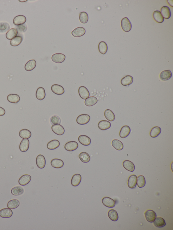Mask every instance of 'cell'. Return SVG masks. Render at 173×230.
<instances>
[{
  "label": "cell",
  "mask_w": 173,
  "mask_h": 230,
  "mask_svg": "<svg viewBox=\"0 0 173 230\" xmlns=\"http://www.w3.org/2000/svg\"><path fill=\"white\" fill-rule=\"evenodd\" d=\"M26 18L24 15H20L15 17L14 19L13 23L16 26L24 24L26 21Z\"/></svg>",
  "instance_id": "ac0fdd59"
},
{
  "label": "cell",
  "mask_w": 173,
  "mask_h": 230,
  "mask_svg": "<svg viewBox=\"0 0 173 230\" xmlns=\"http://www.w3.org/2000/svg\"><path fill=\"white\" fill-rule=\"evenodd\" d=\"M24 189L21 186H17L13 188L11 190L12 195L14 196H19L24 193Z\"/></svg>",
  "instance_id": "83f0119b"
},
{
  "label": "cell",
  "mask_w": 173,
  "mask_h": 230,
  "mask_svg": "<svg viewBox=\"0 0 173 230\" xmlns=\"http://www.w3.org/2000/svg\"><path fill=\"white\" fill-rule=\"evenodd\" d=\"M98 126L100 130H106L109 129L111 127V124L109 121L103 120L99 122Z\"/></svg>",
  "instance_id": "d4e9b609"
},
{
  "label": "cell",
  "mask_w": 173,
  "mask_h": 230,
  "mask_svg": "<svg viewBox=\"0 0 173 230\" xmlns=\"http://www.w3.org/2000/svg\"><path fill=\"white\" fill-rule=\"evenodd\" d=\"M90 117L87 114H82L78 116L77 118V123L80 125H84L88 123L90 121Z\"/></svg>",
  "instance_id": "7a4b0ae2"
},
{
  "label": "cell",
  "mask_w": 173,
  "mask_h": 230,
  "mask_svg": "<svg viewBox=\"0 0 173 230\" xmlns=\"http://www.w3.org/2000/svg\"><path fill=\"white\" fill-rule=\"evenodd\" d=\"M145 214L146 219L150 223H153L157 217V215L155 212L151 210L146 211Z\"/></svg>",
  "instance_id": "277c9868"
},
{
  "label": "cell",
  "mask_w": 173,
  "mask_h": 230,
  "mask_svg": "<svg viewBox=\"0 0 173 230\" xmlns=\"http://www.w3.org/2000/svg\"><path fill=\"white\" fill-rule=\"evenodd\" d=\"M65 58V56L63 54L57 53L52 55L51 59L55 63L60 64L63 63Z\"/></svg>",
  "instance_id": "3957f363"
},
{
  "label": "cell",
  "mask_w": 173,
  "mask_h": 230,
  "mask_svg": "<svg viewBox=\"0 0 173 230\" xmlns=\"http://www.w3.org/2000/svg\"><path fill=\"white\" fill-rule=\"evenodd\" d=\"M123 166L125 169L129 171L133 172L135 170V166L134 163L130 161L126 160L124 161Z\"/></svg>",
  "instance_id": "d6986e66"
},
{
  "label": "cell",
  "mask_w": 173,
  "mask_h": 230,
  "mask_svg": "<svg viewBox=\"0 0 173 230\" xmlns=\"http://www.w3.org/2000/svg\"><path fill=\"white\" fill-rule=\"evenodd\" d=\"M36 163L37 166L40 169H43L46 165V160L44 156L42 155H39L37 157Z\"/></svg>",
  "instance_id": "30bf717a"
},
{
  "label": "cell",
  "mask_w": 173,
  "mask_h": 230,
  "mask_svg": "<svg viewBox=\"0 0 173 230\" xmlns=\"http://www.w3.org/2000/svg\"><path fill=\"white\" fill-rule=\"evenodd\" d=\"M112 144L113 147L118 151H121L124 148V145L122 143L118 140H113Z\"/></svg>",
  "instance_id": "e575fe53"
},
{
  "label": "cell",
  "mask_w": 173,
  "mask_h": 230,
  "mask_svg": "<svg viewBox=\"0 0 173 230\" xmlns=\"http://www.w3.org/2000/svg\"><path fill=\"white\" fill-rule=\"evenodd\" d=\"M18 32L17 29L12 28L8 31L6 34V37L8 40H12L18 34Z\"/></svg>",
  "instance_id": "4dcf8cb0"
},
{
  "label": "cell",
  "mask_w": 173,
  "mask_h": 230,
  "mask_svg": "<svg viewBox=\"0 0 173 230\" xmlns=\"http://www.w3.org/2000/svg\"><path fill=\"white\" fill-rule=\"evenodd\" d=\"M78 146V144L76 142L70 141L66 144L65 145L64 148L66 151L71 152L76 150Z\"/></svg>",
  "instance_id": "52a82bcc"
},
{
  "label": "cell",
  "mask_w": 173,
  "mask_h": 230,
  "mask_svg": "<svg viewBox=\"0 0 173 230\" xmlns=\"http://www.w3.org/2000/svg\"><path fill=\"white\" fill-rule=\"evenodd\" d=\"M137 177L134 175H131L129 178L128 185L129 188L134 189L136 187L137 185Z\"/></svg>",
  "instance_id": "ffe728a7"
},
{
  "label": "cell",
  "mask_w": 173,
  "mask_h": 230,
  "mask_svg": "<svg viewBox=\"0 0 173 230\" xmlns=\"http://www.w3.org/2000/svg\"><path fill=\"white\" fill-rule=\"evenodd\" d=\"M60 145V142L57 140H53L47 144V147L50 150H54L59 147Z\"/></svg>",
  "instance_id": "f546056e"
},
{
  "label": "cell",
  "mask_w": 173,
  "mask_h": 230,
  "mask_svg": "<svg viewBox=\"0 0 173 230\" xmlns=\"http://www.w3.org/2000/svg\"><path fill=\"white\" fill-rule=\"evenodd\" d=\"M81 180L82 177L80 174H76L73 176L71 183L72 186L76 187L80 184Z\"/></svg>",
  "instance_id": "44dd1931"
},
{
  "label": "cell",
  "mask_w": 173,
  "mask_h": 230,
  "mask_svg": "<svg viewBox=\"0 0 173 230\" xmlns=\"http://www.w3.org/2000/svg\"><path fill=\"white\" fill-rule=\"evenodd\" d=\"M13 214V211L9 208H4L0 211V217L3 218H9L12 217Z\"/></svg>",
  "instance_id": "9a60e30c"
},
{
  "label": "cell",
  "mask_w": 173,
  "mask_h": 230,
  "mask_svg": "<svg viewBox=\"0 0 173 230\" xmlns=\"http://www.w3.org/2000/svg\"><path fill=\"white\" fill-rule=\"evenodd\" d=\"M19 205V201L17 200L14 199L10 200L8 202L7 207L8 208L14 209L18 208Z\"/></svg>",
  "instance_id": "b9f144b4"
},
{
  "label": "cell",
  "mask_w": 173,
  "mask_h": 230,
  "mask_svg": "<svg viewBox=\"0 0 173 230\" xmlns=\"http://www.w3.org/2000/svg\"><path fill=\"white\" fill-rule=\"evenodd\" d=\"M22 41L23 38L22 36H16L10 41V44L13 46H17L22 43Z\"/></svg>",
  "instance_id": "7bdbcfd3"
},
{
  "label": "cell",
  "mask_w": 173,
  "mask_h": 230,
  "mask_svg": "<svg viewBox=\"0 0 173 230\" xmlns=\"http://www.w3.org/2000/svg\"><path fill=\"white\" fill-rule=\"evenodd\" d=\"M104 115L108 121L113 122L115 119V115L111 110L107 109L104 112Z\"/></svg>",
  "instance_id": "8d00e7d4"
},
{
  "label": "cell",
  "mask_w": 173,
  "mask_h": 230,
  "mask_svg": "<svg viewBox=\"0 0 173 230\" xmlns=\"http://www.w3.org/2000/svg\"><path fill=\"white\" fill-rule=\"evenodd\" d=\"M6 113V111L3 108L0 107V116H3L5 115Z\"/></svg>",
  "instance_id": "681fc988"
},
{
  "label": "cell",
  "mask_w": 173,
  "mask_h": 230,
  "mask_svg": "<svg viewBox=\"0 0 173 230\" xmlns=\"http://www.w3.org/2000/svg\"><path fill=\"white\" fill-rule=\"evenodd\" d=\"M20 137L22 139L30 138L32 133L30 130L26 129H24L21 130L19 133Z\"/></svg>",
  "instance_id": "d590c367"
},
{
  "label": "cell",
  "mask_w": 173,
  "mask_h": 230,
  "mask_svg": "<svg viewBox=\"0 0 173 230\" xmlns=\"http://www.w3.org/2000/svg\"><path fill=\"white\" fill-rule=\"evenodd\" d=\"M86 33L85 29L83 27H78L75 28L72 32L73 36L75 37H82Z\"/></svg>",
  "instance_id": "7c38bea8"
},
{
  "label": "cell",
  "mask_w": 173,
  "mask_h": 230,
  "mask_svg": "<svg viewBox=\"0 0 173 230\" xmlns=\"http://www.w3.org/2000/svg\"><path fill=\"white\" fill-rule=\"evenodd\" d=\"M102 202L104 206L108 208H113L115 206V201L108 197H106L103 198Z\"/></svg>",
  "instance_id": "5b68a950"
},
{
  "label": "cell",
  "mask_w": 173,
  "mask_h": 230,
  "mask_svg": "<svg viewBox=\"0 0 173 230\" xmlns=\"http://www.w3.org/2000/svg\"><path fill=\"white\" fill-rule=\"evenodd\" d=\"M122 28L124 32H128L131 30L132 28L130 20L127 17H124L121 21Z\"/></svg>",
  "instance_id": "6da1fadb"
},
{
  "label": "cell",
  "mask_w": 173,
  "mask_h": 230,
  "mask_svg": "<svg viewBox=\"0 0 173 230\" xmlns=\"http://www.w3.org/2000/svg\"><path fill=\"white\" fill-rule=\"evenodd\" d=\"M78 140L81 144L84 146H88L91 143V140L90 138L85 135H81L79 136Z\"/></svg>",
  "instance_id": "4fadbf2b"
},
{
  "label": "cell",
  "mask_w": 173,
  "mask_h": 230,
  "mask_svg": "<svg viewBox=\"0 0 173 230\" xmlns=\"http://www.w3.org/2000/svg\"><path fill=\"white\" fill-rule=\"evenodd\" d=\"M17 28L18 30H19L20 32H26L27 30V27L26 25L24 24L18 26Z\"/></svg>",
  "instance_id": "c3c4849f"
},
{
  "label": "cell",
  "mask_w": 173,
  "mask_h": 230,
  "mask_svg": "<svg viewBox=\"0 0 173 230\" xmlns=\"http://www.w3.org/2000/svg\"><path fill=\"white\" fill-rule=\"evenodd\" d=\"M153 222L155 226L158 228L163 227L166 225L165 220L161 217H156Z\"/></svg>",
  "instance_id": "f1b7e54d"
},
{
  "label": "cell",
  "mask_w": 173,
  "mask_h": 230,
  "mask_svg": "<svg viewBox=\"0 0 173 230\" xmlns=\"http://www.w3.org/2000/svg\"><path fill=\"white\" fill-rule=\"evenodd\" d=\"M98 102L97 98L95 97H89L85 100V104L86 106L90 107L96 104Z\"/></svg>",
  "instance_id": "1f68e13d"
},
{
  "label": "cell",
  "mask_w": 173,
  "mask_h": 230,
  "mask_svg": "<svg viewBox=\"0 0 173 230\" xmlns=\"http://www.w3.org/2000/svg\"><path fill=\"white\" fill-rule=\"evenodd\" d=\"M161 132V129L159 127H154L151 131L150 132V136L152 138L157 137Z\"/></svg>",
  "instance_id": "74e56055"
},
{
  "label": "cell",
  "mask_w": 173,
  "mask_h": 230,
  "mask_svg": "<svg viewBox=\"0 0 173 230\" xmlns=\"http://www.w3.org/2000/svg\"><path fill=\"white\" fill-rule=\"evenodd\" d=\"M7 99L9 102L14 104L18 103L20 100L19 96L16 94L9 95L7 96Z\"/></svg>",
  "instance_id": "d6a6232c"
},
{
  "label": "cell",
  "mask_w": 173,
  "mask_h": 230,
  "mask_svg": "<svg viewBox=\"0 0 173 230\" xmlns=\"http://www.w3.org/2000/svg\"><path fill=\"white\" fill-rule=\"evenodd\" d=\"M51 165L52 167L56 169H60L63 167L64 162L61 159H54L51 161Z\"/></svg>",
  "instance_id": "cb8c5ba5"
},
{
  "label": "cell",
  "mask_w": 173,
  "mask_h": 230,
  "mask_svg": "<svg viewBox=\"0 0 173 230\" xmlns=\"http://www.w3.org/2000/svg\"><path fill=\"white\" fill-rule=\"evenodd\" d=\"M99 52L102 55H105L107 52L108 49V46L106 42L102 41L99 45Z\"/></svg>",
  "instance_id": "ab89813d"
},
{
  "label": "cell",
  "mask_w": 173,
  "mask_h": 230,
  "mask_svg": "<svg viewBox=\"0 0 173 230\" xmlns=\"http://www.w3.org/2000/svg\"><path fill=\"white\" fill-rule=\"evenodd\" d=\"M154 19L158 23H162L164 21V19L159 11H154L153 14Z\"/></svg>",
  "instance_id": "836d02e7"
},
{
  "label": "cell",
  "mask_w": 173,
  "mask_h": 230,
  "mask_svg": "<svg viewBox=\"0 0 173 230\" xmlns=\"http://www.w3.org/2000/svg\"><path fill=\"white\" fill-rule=\"evenodd\" d=\"M51 90L54 94L58 95H62L65 93L63 87L57 84H53L51 86Z\"/></svg>",
  "instance_id": "9c48e42d"
},
{
  "label": "cell",
  "mask_w": 173,
  "mask_h": 230,
  "mask_svg": "<svg viewBox=\"0 0 173 230\" xmlns=\"http://www.w3.org/2000/svg\"><path fill=\"white\" fill-rule=\"evenodd\" d=\"M36 96L37 99L38 100L40 101L43 100L46 96L44 89L42 87H39L37 89Z\"/></svg>",
  "instance_id": "603a6c76"
},
{
  "label": "cell",
  "mask_w": 173,
  "mask_h": 230,
  "mask_svg": "<svg viewBox=\"0 0 173 230\" xmlns=\"http://www.w3.org/2000/svg\"><path fill=\"white\" fill-rule=\"evenodd\" d=\"M21 1V2H23V1H24V2H25V1Z\"/></svg>",
  "instance_id": "f907efd6"
},
{
  "label": "cell",
  "mask_w": 173,
  "mask_h": 230,
  "mask_svg": "<svg viewBox=\"0 0 173 230\" xmlns=\"http://www.w3.org/2000/svg\"><path fill=\"white\" fill-rule=\"evenodd\" d=\"M80 160L83 163H87L90 160V157L87 153L85 152L81 153L79 156Z\"/></svg>",
  "instance_id": "60d3db41"
},
{
  "label": "cell",
  "mask_w": 173,
  "mask_h": 230,
  "mask_svg": "<svg viewBox=\"0 0 173 230\" xmlns=\"http://www.w3.org/2000/svg\"><path fill=\"white\" fill-rule=\"evenodd\" d=\"M79 94L81 98L86 100L90 96V93L88 89L84 86H81L79 88Z\"/></svg>",
  "instance_id": "8992f818"
},
{
  "label": "cell",
  "mask_w": 173,
  "mask_h": 230,
  "mask_svg": "<svg viewBox=\"0 0 173 230\" xmlns=\"http://www.w3.org/2000/svg\"><path fill=\"white\" fill-rule=\"evenodd\" d=\"M89 17L88 14L86 12H81L79 16V19L82 23L85 24L88 21Z\"/></svg>",
  "instance_id": "f6af8a7d"
},
{
  "label": "cell",
  "mask_w": 173,
  "mask_h": 230,
  "mask_svg": "<svg viewBox=\"0 0 173 230\" xmlns=\"http://www.w3.org/2000/svg\"><path fill=\"white\" fill-rule=\"evenodd\" d=\"M31 180V177L28 175H24L21 177L18 180L19 184L22 186H26L30 183Z\"/></svg>",
  "instance_id": "5bb4252c"
},
{
  "label": "cell",
  "mask_w": 173,
  "mask_h": 230,
  "mask_svg": "<svg viewBox=\"0 0 173 230\" xmlns=\"http://www.w3.org/2000/svg\"><path fill=\"white\" fill-rule=\"evenodd\" d=\"M36 66V62L35 60H30L25 66V69L26 71H30L34 70Z\"/></svg>",
  "instance_id": "484cf974"
},
{
  "label": "cell",
  "mask_w": 173,
  "mask_h": 230,
  "mask_svg": "<svg viewBox=\"0 0 173 230\" xmlns=\"http://www.w3.org/2000/svg\"><path fill=\"white\" fill-rule=\"evenodd\" d=\"M133 78L132 76L127 75L125 76L121 81V83L122 86H127L133 83Z\"/></svg>",
  "instance_id": "4316f807"
},
{
  "label": "cell",
  "mask_w": 173,
  "mask_h": 230,
  "mask_svg": "<svg viewBox=\"0 0 173 230\" xmlns=\"http://www.w3.org/2000/svg\"><path fill=\"white\" fill-rule=\"evenodd\" d=\"M131 129L128 126H124L121 129L120 133V136L121 138H124L130 135Z\"/></svg>",
  "instance_id": "2e32d148"
},
{
  "label": "cell",
  "mask_w": 173,
  "mask_h": 230,
  "mask_svg": "<svg viewBox=\"0 0 173 230\" xmlns=\"http://www.w3.org/2000/svg\"><path fill=\"white\" fill-rule=\"evenodd\" d=\"M51 123L53 125H57V124H60L61 120H60V118L58 116L54 115L51 118Z\"/></svg>",
  "instance_id": "7dc6e473"
},
{
  "label": "cell",
  "mask_w": 173,
  "mask_h": 230,
  "mask_svg": "<svg viewBox=\"0 0 173 230\" xmlns=\"http://www.w3.org/2000/svg\"><path fill=\"white\" fill-rule=\"evenodd\" d=\"M51 130L54 133L58 135H62L65 132L64 128L59 124L52 126Z\"/></svg>",
  "instance_id": "ba28073f"
},
{
  "label": "cell",
  "mask_w": 173,
  "mask_h": 230,
  "mask_svg": "<svg viewBox=\"0 0 173 230\" xmlns=\"http://www.w3.org/2000/svg\"><path fill=\"white\" fill-rule=\"evenodd\" d=\"M30 146V142L28 139H23L21 142L19 149L22 152H26L28 150Z\"/></svg>",
  "instance_id": "8fae6325"
},
{
  "label": "cell",
  "mask_w": 173,
  "mask_h": 230,
  "mask_svg": "<svg viewBox=\"0 0 173 230\" xmlns=\"http://www.w3.org/2000/svg\"><path fill=\"white\" fill-rule=\"evenodd\" d=\"M10 29L9 24L7 22H3L0 23V32H5Z\"/></svg>",
  "instance_id": "bcb514c9"
},
{
  "label": "cell",
  "mask_w": 173,
  "mask_h": 230,
  "mask_svg": "<svg viewBox=\"0 0 173 230\" xmlns=\"http://www.w3.org/2000/svg\"><path fill=\"white\" fill-rule=\"evenodd\" d=\"M172 73L170 70H165L161 72L160 75V79L163 81H166L170 79L172 77Z\"/></svg>",
  "instance_id": "7402d4cb"
},
{
  "label": "cell",
  "mask_w": 173,
  "mask_h": 230,
  "mask_svg": "<svg viewBox=\"0 0 173 230\" xmlns=\"http://www.w3.org/2000/svg\"><path fill=\"white\" fill-rule=\"evenodd\" d=\"M146 184L145 179L142 175L138 176L137 178V185L139 188H142L145 187Z\"/></svg>",
  "instance_id": "ee69618b"
},
{
  "label": "cell",
  "mask_w": 173,
  "mask_h": 230,
  "mask_svg": "<svg viewBox=\"0 0 173 230\" xmlns=\"http://www.w3.org/2000/svg\"><path fill=\"white\" fill-rule=\"evenodd\" d=\"M161 13L163 17L166 19H170L171 16V12L170 8L167 6H164L161 9Z\"/></svg>",
  "instance_id": "e0dca14e"
},
{
  "label": "cell",
  "mask_w": 173,
  "mask_h": 230,
  "mask_svg": "<svg viewBox=\"0 0 173 230\" xmlns=\"http://www.w3.org/2000/svg\"><path fill=\"white\" fill-rule=\"evenodd\" d=\"M108 216L112 221H116L118 220L119 216L118 213L114 209H111L109 211L108 213Z\"/></svg>",
  "instance_id": "f35d334b"
}]
</instances>
